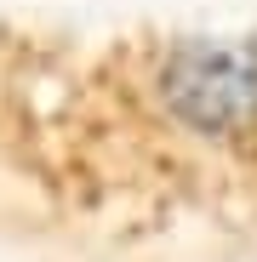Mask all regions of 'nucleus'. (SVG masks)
<instances>
[{"instance_id":"1","label":"nucleus","mask_w":257,"mask_h":262,"mask_svg":"<svg viewBox=\"0 0 257 262\" xmlns=\"http://www.w3.org/2000/svg\"><path fill=\"white\" fill-rule=\"evenodd\" d=\"M0 183L109 234H257V29L0 23Z\"/></svg>"}]
</instances>
